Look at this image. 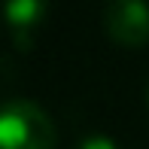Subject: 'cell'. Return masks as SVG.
<instances>
[{"mask_svg":"<svg viewBox=\"0 0 149 149\" xmlns=\"http://www.w3.org/2000/svg\"><path fill=\"white\" fill-rule=\"evenodd\" d=\"M55 122L40 104L18 97L0 107V149H55Z\"/></svg>","mask_w":149,"mask_h":149,"instance_id":"6da1fadb","label":"cell"},{"mask_svg":"<svg viewBox=\"0 0 149 149\" xmlns=\"http://www.w3.org/2000/svg\"><path fill=\"white\" fill-rule=\"evenodd\" d=\"M104 24L110 40L125 49H140L149 40V6L140 0H119L110 3L104 12Z\"/></svg>","mask_w":149,"mask_h":149,"instance_id":"7a4b0ae2","label":"cell"},{"mask_svg":"<svg viewBox=\"0 0 149 149\" xmlns=\"http://www.w3.org/2000/svg\"><path fill=\"white\" fill-rule=\"evenodd\" d=\"M46 12H49V6L40 3V0H12V3L3 6L6 24H9L18 49H31L33 46L37 31H40V24H43Z\"/></svg>","mask_w":149,"mask_h":149,"instance_id":"3957f363","label":"cell"},{"mask_svg":"<svg viewBox=\"0 0 149 149\" xmlns=\"http://www.w3.org/2000/svg\"><path fill=\"white\" fill-rule=\"evenodd\" d=\"M76 149H119L107 134H91V137H82L76 143Z\"/></svg>","mask_w":149,"mask_h":149,"instance_id":"277c9868","label":"cell"}]
</instances>
